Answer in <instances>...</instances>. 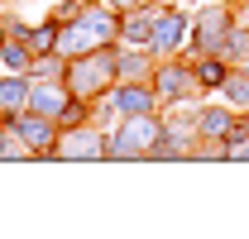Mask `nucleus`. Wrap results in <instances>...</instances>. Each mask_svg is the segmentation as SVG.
<instances>
[{"label": "nucleus", "instance_id": "20e7f679", "mask_svg": "<svg viewBox=\"0 0 249 239\" xmlns=\"http://www.w3.org/2000/svg\"><path fill=\"white\" fill-rule=\"evenodd\" d=\"M96 153H106V139L96 129H67L58 144L48 149V158H96Z\"/></svg>", "mask_w": 249, "mask_h": 239}, {"label": "nucleus", "instance_id": "f257e3e1", "mask_svg": "<svg viewBox=\"0 0 249 239\" xmlns=\"http://www.w3.org/2000/svg\"><path fill=\"white\" fill-rule=\"evenodd\" d=\"M158 134H163V129H158L149 115H129V120L120 124V134L106 144V153H115V158H129V153H149Z\"/></svg>", "mask_w": 249, "mask_h": 239}, {"label": "nucleus", "instance_id": "f8f14e48", "mask_svg": "<svg viewBox=\"0 0 249 239\" xmlns=\"http://www.w3.org/2000/svg\"><path fill=\"white\" fill-rule=\"evenodd\" d=\"M91 38H96V34L87 29V24H82V15H77V24L62 34V53H67V58H82V53L91 48Z\"/></svg>", "mask_w": 249, "mask_h": 239}, {"label": "nucleus", "instance_id": "6e6552de", "mask_svg": "<svg viewBox=\"0 0 249 239\" xmlns=\"http://www.w3.org/2000/svg\"><path fill=\"white\" fill-rule=\"evenodd\" d=\"M15 129H19V139L24 144H34V149L48 158V149H53V124H48V115H24V120H15Z\"/></svg>", "mask_w": 249, "mask_h": 239}, {"label": "nucleus", "instance_id": "39448f33", "mask_svg": "<svg viewBox=\"0 0 249 239\" xmlns=\"http://www.w3.org/2000/svg\"><path fill=\"white\" fill-rule=\"evenodd\" d=\"M196 91H201L196 67H163L158 72V96H168V101H192Z\"/></svg>", "mask_w": 249, "mask_h": 239}, {"label": "nucleus", "instance_id": "1a4fd4ad", "mask_svg": "<svg viewBox=\"0 0 249 239\" xmlns=\"http://www.w3.org/2000/svg\"><path fill=\"white\" fill-rule=\"evenodd\" d=\"M29 77H24V72H19V77H5V82H0V110H24V105H29Z\"/></svg>", "mask_w": 249, "mask_h": 239}, {"label": "nucleus", "instance_id": "dca6fc26", "mask_svg": "<svg viewBox=\"0 0 249 239\" xmlns=\"http://www.w3.org/2000/svg\"><path fill=\"white\" fill-rule=\"evenodd\" d=\"M240 124H245V129H249V115H240Z\"/></svg>", "mask_w": 249, "mask_h": 239}, {"label": "nucleus", "instance_id": "f03ea898", "mask_svg": "<svg viewBox=\"0 0 249 239\" xmlns=\"http://www.w3.org/2000/svg\"><path fill=\"white\" fill-rule=\"evenodd\" d=\"M230 29H235L230 10H201V15H196V29H192V43H196L201 53H220V58H225Z\"/></svg>", "mask_w": 249, "mask_h": 239}, {"label": "nucleus", "instance_id": "423d86ee", "mask_svg": "<svg viewBox=\"0 0 249 239\" xmlns=\"http://www.w3.org/2000/svg\"><path fill=\"white\" fill-rule=\"evenodd\" d=\"M240 120H235V110L230 105H201V115H196V134L201 139H230V129H235Z\"/></svg>", "mask_w": 249, "mask_h": 239}, {"label": "nucleus", "instance_id": "4468645a", "mask_svg": "<svg viewBox=\"0 0 249 239\" xmlns=\"http://www.w3.org/2000/svg\"><path fill=\"white\" fill-rule=\"evenodd\" d=\"M5 67H15V72L29 67V48H24V38H19V43H5Z\"/></svg>", "mask_w": 249, "mask_h": 239}, {"label": "nucleus", "instance_id": "2eb2a0df", "mask_svg": "<svg viewBox=\"0 0 249 239\" xmlns=\"http://www.w3.org/2000/svg\"><path fill=\"white\" fill-rule=\"evenodd\" d=\"M120 5H149V0H120Z\"/></svg>", "mask_w": 249, "mask_h": 239}, {"label": "nucleus", "instance_id": "7ed1b4c3", "mask_svg": "<svg viewBox=\"0 0 249 239\" xmlns=\"http://www.w3.org/2000/svg\"><path fill=\"white\" fill-rule=\"evenodd\" d=\"M182 38H187V15H178V10H154L149 48H154V53H178Z\"/></svg>", "mask_w": 249, "mask_h": 239}, {"label": "nucleus", "instance_id": "ddd939ff", "mask_svg": "<svg viewBox=\"0 0 249 239\" xmlns=\"http://www.w3.org/2000/svg\"><path fill=\"white\" fill-rule=\"evenodd\" d=\"M225 58H230V62H249V34L245 29H230V38H225Z\"/></svg>", "mask_w": 249, "mask_h": 239}, {"label": "nucleus", "instance_id": "9d476101", "mask_svg": "<svg viewBox=\"0 0 249 239\" xmlns=\"http://www.w3.org/2000/svg\"><path fill=\"white\" fill-rule=\"evenodd\" d=\"M115 105H120L124 115H149L154 110V91L149 86H120L115 91Z\"/></svg>", "mask_w": 249, "mask_h": 239}, {"label": "nucleus", "instance_id": "9b49d317", "mask_svg": "<svg viewBox=\"0 0 249 239\" xmlns=\"http://www.w3.org/2000/svg\"><path fill=\"white\" fill-rule=\"evenodd\" d=\"M62 105H67V96L53 82H43V86L29 91V110H38V115H62Z\"/></svg>", "mask_w": 249, "mask_h": 239}, {"label": "nucleus", "instance_id": "0eeeda50", "mask_svg": "<svg viewBox=\"0 0 249 239\" xmlns=\"http://www.w3.org/2000/svg\"><path fill=\"white\" fill-rule=\"evenodd\" d=\"M106 77H110V62L82 53V58H77V77H72V91H77V96H91V86H101Z\"/></svg>", "mask_w": 249, "mask_h": 239}]
</instances>
